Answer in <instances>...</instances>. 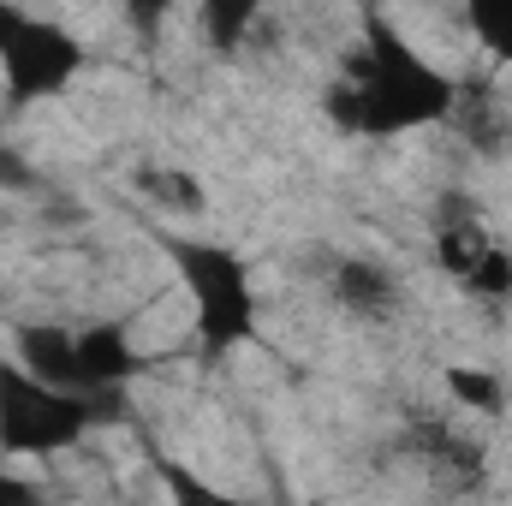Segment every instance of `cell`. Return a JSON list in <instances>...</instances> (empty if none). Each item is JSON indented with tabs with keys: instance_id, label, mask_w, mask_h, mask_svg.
I'll use <instances>...</instances> for the list:
<instances>
[{
	"instance_id": "obj_1",
	"label": "cell",
	"mask_w": 512,
	"mask_h": 506,
	"mask_svg": "<svg viewBox=\"0 0 512 506\" xmlns=\"http://www.w3.org/2000/svg\"><path fill=\"white\" fill-rule=\"evenodd\" d=\"M328 120L352 137H399L417 126H441L459 108V84L429 66L387 18H364V48L322 96Z\"/></svg>"
},
{
	"instance_id": "obj_2",
	"label": "cell",
	"mask_w": 512,
	"mask_h": 506,
	"mask_svg": "<svg viewBox=\"0 0 512 506\" xmlns=\"http://www.w3.org/2000/svg\"><path fill=\"white\" fill-rule=\"evenodd\" d=\"M114 393H72L0 358V453L6 459H54L72 453L108 411Z\"/></svg>"
},
{
	"instance_id": "obj_3",
	"label": "cell",
	"mask_w": 512,
	"mask_h": 506,
	"mask_svg": "<svg viewBox=\"0 0 512 506\" xmlns=\"http://www.w3.org/2000/svg\"><path fill=\"white\" fill-rule=\"evenodd\" d=\"M161 251L173 256V268H179V280L191 292L203 352L245 346L256 334V286L245 256L215 245V239H179V233H161Z\"/></svg>"
},
{
	"instance_id": "obj_4",
	"label": "cell",
	"mask_w": 512,
	"mask_h": 506,
	"mask_svg": "<svg viewBox=\"0 0 512 506\" xmlns=\"http://www.w3.org/2000/svg\"><path fill=\"white\" fill-rule=\"evenodd\" d=\"M84 60H90V48L72 30L0 0V78H6L12 108H36V102L60 96L84 72Z\"/></svg>"
},
{
	"instance_id": "obj_5",
	"label": "cell",
	"mask_w": 512,
	"mask_h": 506,
	"mask_svg": "<svg viewBox=\"0 0 512 506\" xmlns=\"http://www.w3.org/2000/svg\"><path fill=\"white\" fill-rule=\"evenodd\" d=\"M12 346H18V364L30 376L54 381V387H72L84 393V364H78V328L66 322H12Z\"/></svg>"
},
{
	"instance_id": "obj_6",
	"label": "cell",
	"mask_w": 512,
	"mask_h": 506,
	"mask_svg": "<svg viewBox=\"0 0 512 506\" xmlns=\"http://www.w3.org/2000/svg\"><path fill=\"white\" fill-rule=\"evenodd\" d=\"M78 364H84V393H120L143 370L126 322H90V328H78Z\"/></svg>"
},
{
	"instance_id": "obj_7",
	"label": "cell",
	"mask_w": 512,
	"mask_h": 506,
	"mask_svg": "<svg viewBox=\"0 0 512 506\" xmlns=\"http://www.w3.org/2000/svg\"><path fill=\"white\" fill-rule=\"evenodd\" d=\"M334 298H340V310H352V316H364V322H382L387 310L399 304V280L387 274L382 262L346 256V262L334 268Z\"/></svg>"
},
{
	"instance_id": "obj_8",
	"label": "cell",
	"mask_w": 512,
	"mask_h": 506,
	"mask_svg": "<svg viewBox=\"0 0 512 506\" xmlns=\"http://www.w3.org/2000/svg\"><path fill=\"white\" fill-rule=\"evenodd\" d=\"M197 6H203V42L215 54H239L245 36H251V24H256V12L268 0H197Z\"/></svg>"
},
{
	"instance_id": "obj_9",
	"label": "cell",
	"mask_w": 512,
	"mask_h": 506,
	"mask_svg": "<svg viewBox=\"0 0 512 506\" xmlns=\"http://www.w3.org/2000/svg\"><path fill=\"white\" fill-rule=\"evenodd\" d=\"M453 280H459L471 298H489V304H495V298H507L512 292V251L507 245H495V239H483V245L471 251V262H465Z\"/></svg>"
},
{
	"instance_id": "obj_10",
	"label": "cell",
	"mask_w": 512,
	"mask_h": 506,
	"mask_svg": "<svg viewBox=\"0 0 512 506\" xmlns=\"http://www.w3.org/2000/svg\"><path fill=\"white\" fill-rule=\"evenodd\" d=\"M447 393L465 405V411H489V417H501L507 411V381L495 376V370H477V364H447Z\"/></svg>"
},
{
	"instance_id": "obj_11",
	"label": "cell",
	"mask_w": 512,
	"mask_h": 506,
	"mask_svg": "<svg viewBox=\"0 0 512 506\" xmlns=\"http://www.w3.org/2000/svg\"><path fill=\"white\" fill-rule=\"evenodd\" d=\"M465 24L477 30V42L512 66V0H465Z\"/></svg>"
},
{
	"instance_id": "obj_12",
	"label": "cell",
	"mask_w": 512,
	"mask_h": 506,
	"mask_svg": "<svg viewBox=\"0 0 512 506\" xmlns=\"http://www.w3.org/2000/svg\"><path fill=\"white\" fill-rule=\"evenodd\" d=\"M126 6V18H131V30L143 36V42H155V30H161V18L179 6V0H120Z\"/></svg>"
},
{
	"instance_id": "obj_13",
	"label": "cell",
	"mask_w": 512,
	"mask_h": 506,
	"mask_svg": "<svg viewBox=\"0 0 512 506\" xmlns=\"http://www.w3.org/2000/svg\"><path fill=\"white\" fill-rule=\"evenodd\" d=\"M24 501H42V489L24 483L18 471H0V506H24Z\"/></svg>"
}]
</instances>
